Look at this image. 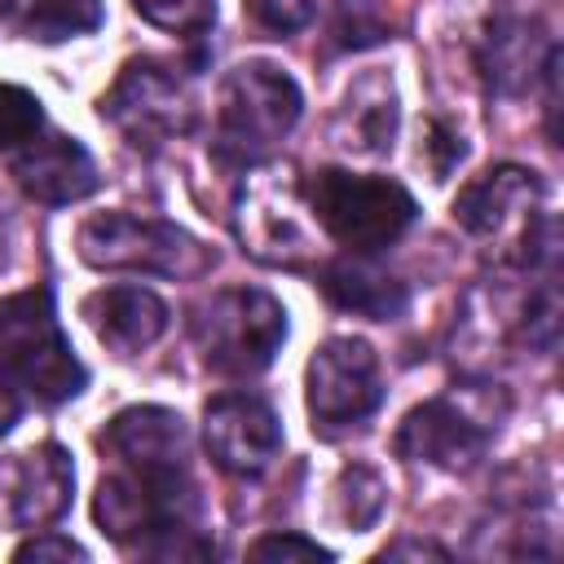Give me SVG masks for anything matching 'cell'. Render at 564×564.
Wrapping results in <instances>:
<instances>
[{
    "label": "cell",
    "instance_id": "obj_1",
    "mask_svg": "<svg viewBox=\"0 0 564 564\" xmlns=\"http://www.w3.org/2000/svg\"><path fill=\"white\" fill-rule=\"evenodd\" d=\"M110 471L93 494L97 529L150 560H207L216 546L198 533V480L189 427L167 405H128L97 436Z\"/></svg>",
    "mask_w": 564,
    "mask_h": 564
},
{
    "label": "cell",
    "instance_id": "obj_2",
    "mask_svg": "<svg viewBox=\"0 0 564 564\" xmlns=\"http://www.w3.org/2000/svg\"><path fill=\"white\" fill-rule=\"evenodd\" d=\"M454 220L502 260L551 273L560 256L555 216L542 212V181L520 163H498L467 181L454 198Z\"/></svg>",
    "mask_w": 564,
    "mask_h": 564
},
{
    "label": "cell",
    "instance_id": "obj_3",
    "mask_svg": "<svg viewBox=\"0 0 564 564\" xmlns=\"http://www.w3.org/2000/svg\"><path fill=\"white\" fill-rule=\"evenodd\" d=\"M304 115L300 84L264 57L238 62L216 93V123H212V159L220 167H256L273 159V150L291 137Z\"/></svg>",
    "mask_w": 564,
    "mask_h": 564
},
{
    "label": "cell",
    "instance_id": "obj_4",
    "mask_svg": "<svg viewBox=\"0 0 564 564\" xmlns=\"http://www.w3.org/2000/svg\"><path fill=\"white\" fill-rule=\"evenodd\" d=\"M0 375L35 405H62L84 392L88 370L57 322L48 286L0 295Z\"/></svg>",
    "mask_w": 564,
    "mask_h": 564
},
{
    "label": "cell",
    "instance_id": "obj_5",
    "mask_svg": "<svg viewBox=\"0 0 564 564\" xmlns=\"http://www.w3.org/2000/svg\"><path fill=\"white\" fill-rule=\"evenodd\" d=\"M234 234L242 251L269 269H308L317 251V220L308 212L304 176L273 159L247 167L234 194Z\"/></svg>",
    "mask_w": 564,
    "mask_h": 564
},
{
    "label": "cell",
    "instance_id": "obj_6",
    "mask_svg": "<svg viewBox=\"0 0 564 564\" xmlns=\"http://www.w3.org/2000/svg\"><path fill=\"white\" fill-rule=\"evenodd\" d=\"M304 194L317 229L344 251H383L419 216V203L401 181L352 167L313 172L304 181Z\"/></svg>",
    "mask_w": 564,
    "mask_h": 564
},
{
    "label": "cell",
    "instance_id": "obj_7",
    "mask_svg": "<svg viewBox=\"0 0 564 564\" xmlns=\"http://www.w3.org/2000/svg\"><path fill=\"white\" fill-rule=\"evenodd\" d=\"M189 335L207 370L225 379H251L282 352L286 308L264 286H220L194 304Z\"/></svg>",
    "mask_w": 564,
    "mask_h": 564
},
{
    "label": "cell",
    "instance_id": "obj_8",
    "mask_svg": "<svg viewBox=\"0 0 564 564\" xmlns=\"http://www.w3.org/2000/svg\"><path fill=\"white\" fill-rule=\"evenodd\" d=\"M79 260L115 273H150V278H203L212 269V251L181 229L176 220L137 216V212H97L75 234Z\"/></svg>",
    "mask_w": 564,
    "mask_h": 564
},
{
    "label": "cell",
    "instance_id": "obj_9",
    "mask_svg": "<svg viewBox=\"0 0 564 564\" xmlns=\"http://www.w3.org/2000/svg\"><path fill=\"white\" fill-rule=\"evenodd\" d=\"M502 414H507L502 392H494L489 383H467L463 392H445V397H432V401L414 405L401 419V427L392 436V449L405 463L463 471L489 449Z\"/></svg>",
    "mask_w": 564,
    "mask_h": 564
},
{
    "label": "cell",
    "instance_id": "obj_10",
    "mask_svg": "<svg viewBox=\"0 0 564 564\" xmlns=\"http://www.w3.org/2000/svg\"><path fill=\"white\" fill-rule=\"evenodd\" d=\"M101 119L137 150H159L194 128L198 101L189 79L159 57H132L97 101Z\"/></svg>",
    "mask_w": 564,
    "mask_h": 564
},
{
    "label": "cell",
    "instance_id": "obj_11",
    "mask_svg": "<svg viewBox=\"0 0 564 564\" xmlns=\"http://www.w3.org/2000/svg\"><path fill=\"white\" fill-rule=\"evenodd\" d=\"M304 405L322 436L366 423L383 405L379 352L357 335H330L317 344L304 366Z\"/></svg>",
    "mask_w": 564,
    "mask_h": 564
},
{
    "label": "cell",
    "instance_id": "obj_12",
    "mask_svg": "<svg viewBox=\"0 0 564 564\" xmlns=\"http://www.w3.org/2000/svg\"><path fill=\"white\" fill-rule=\"evenodd\" d=\"M207 458L229 476H260L282 454V419L256 392H220L203 410Z\"/></svg>",
    "mask_w": 564,
    "mask_h": 564
},
{
    "label": "cell",
    "instance_id": "obj_13",
    "mask_svg": "<svg viewBox=\"0 0 564 564\" xmlns=\"http://www.w3.org/2000/svg\"><path fill=\"white\" fill-rule=\"evenodd\" d=\"M75 494V463L57 441H40L0 463V524L48 529Z\"/></svg>",
    "mask_w": 564,
    "mask_h": 564
},
{
    "label": "cell",
    "instance_id": "obj_14",
    "mask_svg": "<svg viewBox=\"0 0 564 564\" xmlns=\"http://www.w3.org/2000/svg\"><path fill=\"white\" fill-rule=\"evenodd\" d=\"M555 35L546 31V22L538 13H520V9H498L480 40H476V66L489 93L498 97H524L533 93V84L542 79L551 53H555Z\"/></svg>",
    "mask_w": 564,
    "mask_h": 564
},
{
    "label": "cell",
    "instance_id": "obj_15",
    "mask_svg": "<svg viewBox=\"0 0 564 564\" xmlns=\"http://www.w3.org/2000/svg\"><path fill=\"white\" fill-rule=\"evenodd\" d=\"M4 163H9V176L18 181V189L35 203H48V207L79 203L101 185L93 154L75 137L57 132L53 123L44 132H35L22 150H13Z\"/></svg>",
    "mask_w": 564,
    "mask_h": 564
},
{
    "label": "cell",
    "instance_id": "obj_16",
    "mask_svg": "<svg viewBox=\"0 0 564 564\" xmlns=\"http://www.w3.org/2000/svg\"><path fill=\"white\" fill-rule=\"evenodd\" d=\"M79 313L93 326L97 344L115 357H137V352L154 348L172 317L167 304L150 286H137V282H115V286L93 291Z\"/></svg>",
    "mask_w": 564,
    "mask_h": 564
},
{
    "label": "cell",
    "instance_id": "obj_17",
    "mask_svg": "<svg viewBox=\"0 0 564 564\" xmlns=\"http://www.w3.org/2000/svg\"><path fill=\"white\" fill-rule=\"evenodd\" d=\"M317 291L366 322H397L410 308V286L375 260V251H344L317 264Z\"/></svg>",
    "mask_w": 564,
    "mask_h": 564
},
{
    "label": "cell",
    "instance_id": "obj_18",
    "mask_svg": "<svg viewBox=\"0 0 564 564\" xmlns=\"http://www.w3.org/2000/svg\"><path fill=\"white\" fill-rule=\"evenodd\" d=\"M397 119H401V106H397L392 79L383 70H370L344 93L335 123H330V141L348 154L379 159L397 141Z\"/></svg>",
    "mask_w": 564,
    "mask_h": 564
},
{
    "label": "cell",
    "instance_id": "obj_19",
    "mask_svg": "<svg viewBox=\"0 0 564 564\" xmlns=\"http://www.w3.org/2000/svg\"><path fill=\"white\" fill-rule=\"evenodd\" d=\"M18 35L35 44H66L101 26V0H9L4 4Z\"/></svg>",
    "mask_w": 564,
    "mask_h": 564
},
{
    "label": "cell",
    "instance_id": "obj_20",
    "mask_svg": "<svg viewBox=\"0 0 564 564\" xmlns=\"http://www.w3.org/2000/svg\"><path fill=\"white\" fill-rule=\"evenodd\" d=\"M44 128H48V115H44L40 97L31 88H22V84H4L0 79V159L22 150Z\"/></svg>",
    "mask_w": 564,
    "mask_h": 564
},
{
    "label": "cell",
    "instance_id": "obj_21",
    "mask_svg": "<svg viewBox=\"0 0 564 564\" xmlns=\"http://www.w3.org/2000/svg\"><path fill=\"white\" fill-rule=\"evenodd\" d=\"M339 516H344V524L352 529V533H361V529H370L375 520H379V511H383V480H379V471L375 467H361V463H352V467H344V476H339Z\"/></svg>",
    "mask_w": 564,
    "mask_h": 564
},
{
    "label": "cell",
    "instance_id": "obj_22",
    "mask_svg": "<svg viewBox=\"0 0 564 564\" xmlns=\"http://www.w3.org/2000/svg\"><path fill=\"white\" fill-rule=\"evenodd\" d=\"M132 9L159 26V31H172V35H207L212 22H216V0H132Z\"/></svg>",
    "mask_w": 564,
    "mask_h": 564
},
{
    "label": "cell",
    "instance_id": "obj_23",
    "mask_svg": "<svg viewBox=\"0 0 564 564\" xmlns=\"http://www.w3.org/2000/svg\"><path fill=\"white\" fill-rule=\"evenodd\" d=\"M247 13L269 35H295L317 18L313 0H247Z\"/></svg>",
    "mask_w": 564,
    "mask_h": 564
},
{
    "label": "cell",
    "instance_id": "obj_24",
    "mask_svg": "<svg viewBox=\"0 0 564 564\" xmlns=\"http://www.w3.org/2000/svg\"><path fill=\"white\" fill-rule=\"evenodd\" d=\"M251 560H330V546L304 538V533H264L247 546Z\"/></svg>",
    "mask_w": 564,
    "mask_h": 564
},
{
    "label": "cell",
    "instance_id": "obj_25",
    "mask_svg": "<svg viewBox=\"0 0 564 564\" xmlns=\"http://www.w3.org/2000/svg\"><path fill=\"white\" fill-rule=\"evenodd\" d=\"M463 154H467L463 137H458V132H449L445 123H432V128H427V137H423V145H419V159H427V167L436 172V181H445V176H449V167H458V163H463Z\"/></svg>",
    "mask_w": 564,
    "mask_h": 564
},
{
    "label": "cell",
    "instance_id": "obj_26",
    "mask_svg": "<svg viewBox=\"0 0 564 564\" xmlns=\"http://www.w3.org/2000/svg\"><path fill=\"white\" fill-rule=\"evenodd\" d=\"M13 560H88V551H84L75 538L44 529V533L18 542V546H13Z\"/></svg>",
    "mask_w": 564,
    "mask_h": 564
},
{
    "label": "cell",
    "instance_id": "obj_27",
    "mask_svg": "<svg viewBox=\"0 0 564 564\" xmlns=\"http://www.w3.org/2000/svg\"><path fill=\"white\" fill-rule=\"evenodd\" d=\"M401 555H414V560H449V551L445 546H436V542H419V538H401V542H392V546H383V560H401Z\"/></svg>",
    "mask_w": 564,
    "mask_h": 564
},
{
    "label": "cell",
    "instance_id": "obj_28",
    "mask_svg": "<svg viewBox=\"0 0 564 564\" xmlns=\"http://www.w3.org/2000/svg\"><path fill=\"white\" fill-rule=\"evenodd\" d=\"M18 419H22V392L0 375V436H9Z\"/></svg>",
    "mask_w": 564,
    "mask_h": 564
},
{
    "label": "cell",
    "instance_id": "obj_29",
    "mask_svg": "<svg viewBox=\"0 0 564 564\" xmlns=\"http://www.w3.org/2000/svg\"><path fill=\"white\" fill-rule=\"evenodd\" d=\"M9 247H13V216H9V207L0 198V269L9 264Z\"/></svg>",
    "mask_w": 564,
    "mask_h": 564
}]
</instances>
